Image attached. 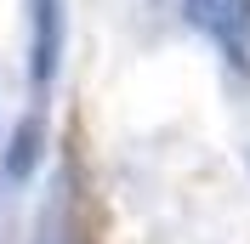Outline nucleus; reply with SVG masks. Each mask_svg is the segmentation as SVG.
Instances as JSON below:
<instances>
[{"label": "nucleus", "instance_id": "nucleus-4", "mask_svg": "<svg viewBox=\"0 0 250 244\" xmlns=\"http://www.w3.org/2000/svg\"><path fill=\"white\" fill-rule=\"evenodd\" d=\"M34 244H68V233H62L57 222H46V233H40V239H34Z\"/></svg>", "mask_w": 250, "mask_h": 244}, {"label": "nucleus", "instance_id": "nucleus-1", "mask_svg": "<svg viewBox=\"0 0 250 244\" xmlns=\"http://www.w3.org/2000/svg\"><path fill=\"white\" fill-rule=\"evenodd\" d=\"M182 6L193 17V29L210 34L233 62L250 57V0H182Z\"/></svg>", "mask_w": 250, "mask_h": 244}, {"label": "nucleus", "instance_id": "nucleus-3", "mask_svg": "<svg viewBox=\"0 0 250 244\" xmlns=\"http://www.w3.org/2000/svg\"><path fill=\"white\" fill-rule=\"evenodd\" d=\"M40 142H46V125H40V114H23L12 131V148H6V176L12 182H23L34 165H40Z\"/></svg>", "mask_w": 250, "mask_h": 244}, {"label": "nucleus", "instance_id": "nucleus-2", "mask_svg": "<svg viewBox=\"0 0 250 244\" xmlns=\"http://www.w3.org/2000/svg\"><path fill=\"white\" fill-rule=\"evenodd\" d=\"M62 62V0H29V85L46 91Z\"/></svg>", "mask_w": 250, "mask_h": 244}]
</instances>
